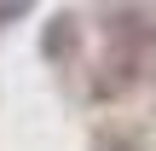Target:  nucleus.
Here are the masks:
<instances>
[{
    "instance_id": "nucleus-2",
    "label": "nucleus",
    "mask_w": 156,
    "mask_h": 151,
    "mask_svg": "<svg viewBox=\"0 0 156 151\" xmlns=\"http://www.w3.org/2000/svg\"><path fill=\"white\" fill-rule=\"evenodd\" d=\"M23 12H29V0H6V6H0V23H12V17H23Z\"/></svg>"
},
{
    "instance_id": "nucleus-1",
    "label": "nucleus",
    "mask_w": 156,
    "mask_h": 151,
    "mask_svg": "<svg viewBox=\"0 0 156 151\" xmlns=\"http://www.w3.org/2000/svg\"><path fill=\"white\" fill-rule=\"evenodd\" d=\"M69 47H75V17H52L41 52H46V58H69Z\"/></svg>"
}]
</instances>
